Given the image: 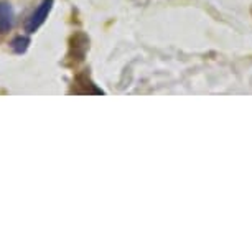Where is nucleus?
<instances>
[{"label":"nucleus","mask_w":252,"mask_h":252,"mask_svg":"<svg viewBox=\"0 0 252 252\" xmlns=\"http://www.w3.org/2000/svg\"><path fill=\"white\" fill-rule=\"evenodd\" d=\"M89 51V36L83 32H74L68 38V51H66L63 64L68 68H76L86 58Z\"/></svg>","instance_id":"f257e3e1"},{"label":"nucleus","mask_w":252,"mask_h":252,"mask_svg":"<svg viewBox=\"0 0 252 252\" xmlns=\"http://www.w3.org/2000/svg\"><path fill=\"white\" fill-rule=\"evenodd\" d=\"M55 0H41L40 5L35 8V12L28 17V20L25 23V32L27 33H35L40 30V27L43 25L48 18L50 12L53 10Z\"/></svg>","instance_id":"f03ea898"},{"label":"nucleus","mask_w":252,"mask_h":252,"mask_svg":"<svg viewBox=\"0 0 252 252\" xmlns=\"http://www.w3.org/2000/svg\"><path fill=\"white\" fill-rule=\"evenodd\" d=\"M69 93L71 94H88V96H91V94H106L96 83H94L91 74H89L88 71H81V73L74 76Z\"/></svg>","instance_id":"7ed1b4c3"},{"label":"nucleus","mask_w":252,"mask_h":252,"mask_svg":"<svg viewBox=\"0 0 252 252\" xmlns=\"http://www.w3.org/2000/svg\"><path fill=\"white\" fill-rule=\"evenodd\" d=\"M15 22V12L8 2H0V35H5L12 30Z\"/></svg>","instance_id":"20e7f679"},{"label":"nucleus","mask_w":252,"mask_h":252,"mask_svg":"<svg viewBox=\"0 0 252 252\" xmlns=\"http://www.w3.org/2000/svg\"><path fill=\"white\" fill-rule=\"evenodd\" d=\"M32 45V40L27 35H17L13 40L10 41V48L15 55H23L27 53L28 48Z\"/></svg>","instance_id":"39448f33"}]
</instances>
